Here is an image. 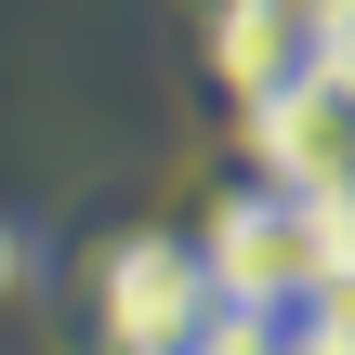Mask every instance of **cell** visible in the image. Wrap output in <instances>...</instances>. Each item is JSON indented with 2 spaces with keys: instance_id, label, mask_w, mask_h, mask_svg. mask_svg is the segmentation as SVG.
Masks as SVG:
<instances>
[{
  "instance_id": "cell-2",
  "label": "cell",
  "mask_w": 355,
  "mask_h": 355,
  "mask_svg": "<svg viewBox=\"0 0 355 355\" xmlns=\"http://www.w3.org/2000/svg\"><path fill=\"white\" fill-rule=\"evenodd\" d=\"M224 316L198 237H105L92 250V343L105 355H184L198 329Z\"/></svg>"
},
{
  "instance_id": "cell-4",
  "label": "cell",
  "mask_w": 355,
  "mask_h": 355,
  "mask_svg": "<svg viewBox=\"0 0 355 355\" xmlns=\"http://www.w3.org/2000/svg\"><path fill=\"white\" fill-rule=\"evenodd\" d=\"M26 277H40V237H26V224L0 211V303H26Z\"/></svg>"
},
{
  "instance_id": "cell-3",
  "label": "cell",
  "mask_w": 355,
  "mask_h": 355,
  "mask_svg": "<svg viewBox=\"0 0 355 355\" xmlns=\"http://www.w3.org/2000/svg\"><path fill=\"white\" fill-rule=\"evenodd\" d=\"M184 355H290V329H277V316H237V303H224V316H211V329H198Z\"/></svg>"
},
{
  "instance_id": "cell-1",
  "label": "cell",
  "mask_w": 355,
  "mask_h": 355,
  "mask_svg": "<svg viewBox=\"0 0 355 355\" xmlns=\"http://www.w3.org/2000/svg\"><path fill=\"white\" fill-rule=\"evenodd\" d=\"M198 263H211V290L237 303V316H329L343 303V211L316 198V184H250V198H224L211 211V237H198Z\"/></svg>"
}]
</instances>
